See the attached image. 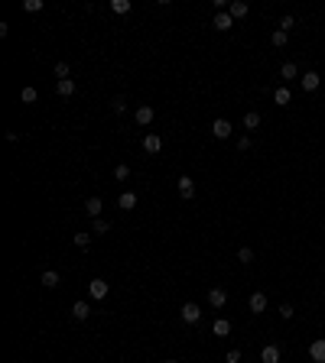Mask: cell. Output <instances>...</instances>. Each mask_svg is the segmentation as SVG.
Here are the masks:
<instances>
[{
	"instance_id": "obj_1",
	"label": "cell",
	"mask_w": 325,
	"mask_h": 363,
	"mask_svg": "<svg viewBox=\"0 0 325 363\" xmlns=\"http://www.w3.org/2000/svg\"><path fill=\"white\" fill-rule=\"evenodd\" d=\"M179 315H182L185 324H198V321H202V308H198L195 302H185L182 308H179Z\"/></svg>"
},
{
	"instance_id": "obj_2",
	"label": "cell",
	"mask_w": 325,
	"mask_h": 363,
	"mask_svg": "<svg viewBox=\"0 0 325 363\" xmlns=\"http://www.w3.org/2000/svg\"><path fill=\"white\" fill-rule=\"evenodd\" d=\"M108 282H104V279H91V282H88V295H91V299L95 302H101L104 299V295H108Z\"/></svg>"
},
{
	"instance_id": "obj_3",
	"label": "cell",
	"mask_w": 325,
	"mask_h": 363,
	"mask_svg": "<svg viewBox=\"0 0 325 363\" xmlns=\"http://www.w3.org/2000/svg\"><path fill=\"white\" fill-rule=\"evenodd\" d=\"M133 117H137V123H140V127H146V123H153V117H156V110H153L150 104H140Z\"/></svg>"
},
{
	"instance_id": "obj_4",
	"label": "cell",
	"mask_w": 325,
	"mask_h": 363,
	"mask_svg": "<svg viewBox=\"0 0 325 363\" xmlns=\"http://www.w3.org/2000/svg\"><path fill=\"white\" fill-rule=\"evenodd\" d=\"M247 305H250V311H254V315H263V311H267V295H263V292H254Z\"/></svg>"
},
{
	"instance_id": "obj_5",
	"label": "cell",
	"mask_w": 325,
	"mask_h": 363,
	"mask_svg": "<svg viewBox=\"0 0 325 363\" xmlns=\"http://www.w3.org/2000/svg\"><path fill=\"white\" fill-rule=\"evenodd\" d=\"M143 150L150 152V156H156V152L162 150V139L156 136V133H146V136H143Z\"/></svg>"
},
{
	"instance_id": "obj_6",
	"label": "cell",
	"mask_w": 325,
	"mask_h": 363,
	"mask_svg": "<svg viewBox=\"0 0 325 363\" xmlns=\"http://www.w3.org/2000/svg\"><path fill=\"white\" fill-rule=\"evenodd\" d=\"M211 26H215V30H221V32H228L231 26H234V16L221 10V13H215V23H211Z\"/></svg>"
},
{
	"instance_id": "obj_7",
	"label": "cell",
	"mask_w": 325,
	"mask_h": 363,
	"mask_svg": "<svg viewBox=\"0 0 325 363\" xmlns=\"http://www.w3.org/2000/svg\"><path fill=\"white\" fill-rule=\"evenodd\" d=\"M303 91H319V85H322V78H319V72H306L303 78Z\"/></svg>"
},
{
	"instance_id": "obj_8",
	"label": "cell",
	"mask_w": 325,
	"mask_h": 363,
	"mask_svg": "<svg viewBox=\"0 0 325 363\" xmlns=\"http://www.w3.org/2000/svg\"><path fill=\"white\" fill-rule=\"evenodd\" d=\"M211 136L215 139H228L231 136V123H228V120H215V123H211Z\"/></svg>"
},
{
	"instance_id": "obj_9",
	"label": "cell",
	"mask_w": 325,
	"mask_h": 363,
	"mask_svg": "<svg viewBox=\"0 0 325 363\" xmlns=\"http://www.w3.org/2000/svg\"><path fill=\"white\" fill-rule=\"evenodd\" d=\"M225 302H228L225 288H211V292H208V305H211V308H225Z\"/></svg>"
},
{
	"instance_id": "obj_10",
	"label": "cell",
	"mask_w": 325,
	"mask_h": 363,
	"mask_svg": "<svg viewBox=\"0 0 325 363\" xmlns=\"http://www.w3.org/2000/svg\"><path fill=\"white\" fill-rule=\"evenodd\" d=\"M309 357H312L315 363H325V337L312 341V347H309Z\"/></svg>"
},
{
	"instance_id": "obj_11",
	"label": "cell",
	"mask_w": 325,
	"mask_h": 363,
	"mask_svg": "<svg viewBox=\"0 0 325 363\" xmlns=\"http://www.w3.org/2000/svg\"><path fill=\"white\" fill-rule=\"evenodd\" d=\"M176 185H179V195H182L185 201L195 195V185H192V179H189V175H179V182H176Z\"/></svg>"
},
{
	"instance_id": "obj_12",
	"label": "cell",
	"mask_w": 325,
	"mask_h": 363,
	"mask_svg": "<svg viewBox=\"0 0 325 363\" xmlns=\"http://www.w3.org/2000/svg\"><path fill=\"white\" fill-rule=\"evenodd\" d=\"M101 208H104V201H101V198H88V201H85V214L91 217V221H95V217H101Z\"/></svg>"
},
{
	"instance_id": "obj_13",
	"label": "cell",
	"mask_w": 325,
	"mask_h": 363,
	"mask_svg": "<svg viewBox=\"0 0 325 363\" xmlns=\"http://www.w3.org/2000/svg\"><path fill=\"white\" fill-rule=\"evenodd\" d=\"M88 315H91V305H88V302H75V305H72V318L75 321H85Z\"/></svg>"
},
{
	"instance_id": "obj_14",
	"label": "cell",
	"mask_w": 325,
	"mask_h": 363,
	"mask_svg": "<svg viewBox=\"0 0 325 363\" xmlns=\"http://www.w3.org/2000/svg\"><path fill=\"white\" fill-rule=\"evenodd\" d=\"M117 204L124 208V211H133V208H137V195H133V192H120Z\"/></svg>"
},
{
	"instance_id": "obj_15",
	"label": "cell",
	"mask_w": 325,
	"mask_h": 363,
	"mask_svg": "<svg viewBox=\"0 0 325 363\" xmlns=\"http://www.w3.org/2000/svg\"><path fill=\"white\" fill-rule=\"evenodd\" d=\"M273 101H276V104H280V107H286V104H290V101H292L290 88H286V85H280V88H276V91H273Z\"/></svg>"
},
{
	"instance_id": "obj_16",
	"label": "cell",
	"mask_w": 325,
	"mask_h": 363,
	"mask_svg": "<svg viewBox=\"0 0 325 363\" xmlns=\"http://www.w3.org/2000/svg\"><path fill=\"white\" fill-rule=\"evenodd\" d=\"M260 357H263V363H280V347H276V344H270V347H263V353H260Z\"/></svg>"
},
{
	"instance_id": "obj_17",
	"label": "cell",
	"mask_w": 325,
	"mask_h": 363,
	"mask_svg": "<svg viewBox=\"0 0 325 363\" xmlns=\"http://www.w3.org/2000/svg\"><path fill=\"white\" fill-rule=\"evenodd\" d=\"M55 91H59L62 97H72V94H75V81H72V78H65V81L55 85Z\"/></svg>"
},
{
	"instance_id": "obj_18",
	"label": "cell",
	"mask_w": 325,
	"mask_h": 363,
	"mask_svg": "<svg viewBox=\"0 0 325 363\" xmlns=\"http://www.w3.org/2000/svg\"><path fill=\"white\" fill-rule=\"evenodd\" d=\"M228 13H231L234 20H241V16H247V3H241V0H234V3L228 7Z\"/></svg>"
},
{
	"instance_id": "obj_19",
	"label": "cell",
	"mask_w": 325,
	"mask_h": 363,
	"mask_svg": "<svg viewBox=\"0 0 325 363\" xmlns=\"http://www.w3.org/2000/svg\"><path fill=\"white\" fill-rule=\"evenodd\" d=\"M36 97H39V91H36V88H30V85L20 91V101H23V104H36Z\"/></svg>"
},
{
	"instance_id": "obj_20",
	"label": "cell",
	"mask_w": 325,
	"mask_h": 363,
	"mask_svg": "<svg viewBox=\"0 0 325 363\" xmlns=\"http://www.w3.org/2000/svg\"><path fill=\"white\" fill-rule=\"evenodd\" d=\"M43 286H46V288H55V286H59V272H55V269H46V272H43Z\"/></svg>"
},
{
	"instance_id": "obj_21",
	"label": "cell",
	"mask_w": 325,
	"mask_h": 363,
	"mask_svg": "<svg viewBox=\"0 0 325 363\" xmlns=\"http://www.w3.org/2000/svg\"><path fill=\"white\" fill-rule=\"evenodd\" d=\"M108 230H111V224H108V221H104V217H95V224H91V234H98V237H101V234H108Z\"/></svg>"
},
{
	"instance_id": "obj_22",
	"label": "cell",
	"mask_w": 325,
	"mask_h": 363,
	"mask_svg": "<svg viewBox=\"0 0 325 363\" xmlns=\"http://www.w3.org/2000/svg\"><path fill=\"white\" fill-rule=\"evenodd\" d=\"M296 75H299V68H296L292 62H286V65L280 68V78H283V81H290V78H296Z\"/></svg>"
},
{
	"instance_id": "obj_23",
	"label": "cell",
	"mask_w": 325,
	"mask_h": 363,
	"mask_svg": "<svg viewBox=\"0 0 325 363\" xmlns=\"http://www.w3.org/2000/svg\"><path fill=\"white\" fill-rule=\"evenodd\" d=\"M211 331L218 334V337H225V334H231V321H225V318H218L215 321V328H211Z\"/></svg>"
},
{
	"instance_id": "obj_24",
	"label": "cell",
	"mask_w": 325,
	"mask_h": 363,
	"mask_svg": "<svg viewBox=\"0 0 325 363\" xmlns=\"http://www.w3.org/2000/svg\"><path fill=\"white\" fill-rule=\"evenodd\" d=\"M244 127H247V130H257V127H260V114H257V110L244 114Z\"/></svg>"
},
{
	"instance_id": "obj_25",
	"label": "cell",
	"mask_w": 325,
	"mask_h": 363,
	"mask_svg": "<svg viewBox=\"0 0 325 363\" xmlns=\"http://www.w3.org/2000/svg\"><path fill=\"white\" fill-rule=\"evenodd\" d=\"M270 39H273V45H276V49H283V45L290 43V32H283V30H276V32H273V36H270Z\"/></svg>"
},
{
	"instance_id": "obj_26",
	"label": "cell",
	"mask_w": 325,
	"mask_h": 363,
	"mask_svg": "<svg viewBox=\"0 0 325 363\" xmlns=\"http://www.w3.org/2000/svg\"><path fill=\"white\" fill-rule=\"evenodd\" d=\"M238 263H244V266L254 263V250H250V246H241V250H238Z\"/></svg>"
},
{
	"instance_id": "obj_27",
	"label": "cell",
	"mask_w": 325,
	"mask_h": 363,
	"mask_svg": "<svg viewBox=\"0 0 325 363\" xmlns=\"http://www.w3.org/2000/svg\"><path fill=\"white\" fill-rule=\"evenodd\" d=\"M111 10L114 13H130V0H111Z\"/></svg>"
},
{
	"instance_id": "obj_28",
	"label": "cell",
	"mask_w": 325,
	"mask_h": 363,
	"mask_svg": "<svg viewBox=\"0 0 325 363\" xmlns=\"http://www.w3.org/2000/svg\"><path fill=\"white\" fill-rule=\"evenodd\" d=\"M68 75H72V68H68L65 62H55V78H59V81H65Z\"/></svg>"
},
{
	"instance_id": "obj_29",
	"label": "cell",
	"mask_w": 325,
	"mask_h": 363,
	"mask_svg": "<svg viewBox=\"0 0 325 363\" xmlns=\"http://www.w3.org/2000/svg\"><path fill=\"white\" fill-rule=\"evenodd\" d=\"M111 110H114V114H124V110H127V101H124V97H114V101H111Z\"/></svg>"
},
{
	"instance_id": "obj_30",
	"label": "cell",
	"mask_w": 325,
	"mask_h": 363,
	"mask_svg": "<svg viewBox=\"0 0 325 363\" xmlns=\"http://www.w3.org/2000/svg\"><path fill=\"white\" fill-rule=\"evenodd\" d=\"M23 10H26V13H39V10H43V0H26V3H23Z\"/></svg>"
},
{
	"instance_id": "obj_31",
	"label": "cell",
	"mask_w": 325,
	"mask_h": 363,
	"mask_svg": "<svg viewBox=\"0 0 325 363\" xmlns=\"http://www.w3.org/2000/svg\"><path fill=\"white\" fill-rule=\"evenodd\" d=\"M72 240H75V246H78V250H88V243H91V237H88V234H75Z\"/></svg>"
},
{
	"instance_id": "obj_32",
	"label": "cell",
	"mask_w": 325,
	"mask_h": 363,
	"mask_svg": "<svg viewBox=\"0 0 325 363\" xmlns=\"http://www.w3.org/2000/svg\"><path fill=\"white\" fill-rule=\"evenodd\" d=\"M114 179L127 182V179H130V166H117V169H114Z\"/></svg>"
},
{
	"instance_id": "obj_33",
	"label": "cell",
	"mask_w": 325,
	"mask_h": 363,
	"mask_svg": "<svg viewBox=\"0 0 325 363\" xmlns=\"http://www.w3.org/2000/svg\"><path fill=\"white\" fill-rule=\"evenodd\" d=\"M292 26H296V20H292V16H283V20H280V30H283V32H290Z\"/></svg>"
},
{
	"instance_id": "obj_34",
	"label": "cell",
	"mask_w": 325,
	"mask_h": 363,
	"mask_svg": "<svg viewBox=\"0 0 325 363\" xmlns=\"http://www.w3.org/2000/svg\"><path fill=\"white\" fill-rule=\"evenodd\" d=\"M292 315H296V311H292V305H280V318H286V321H290Z\"/></svg>"
},
{
	"instance_id": "obj_35",
	"label": "cell",
	"mask_w": 325,
	"mask_h": 363,
	"mask_svg": "<svg viewBox=\"0 0 325 363\" xmlns=\"http://www.w3.org/2000/svg\"><path fill=\"white\" fill-rule=\"evenodd\" d=\"M238 150H241V152L250 150V136H241V139H238Z\"/></svg>"
},
{
	"instance_id": "obj_36",
	"label": "cell",
	"mask_w": 325,
	"mask_h": 363,
	"mask_svg": "<svg viewBox=\"0 0 325 363\" xmlns=\"http://www.w3.org/2000/svg\"><path fill=\"white\" fill-rule=\"evenodd\" d=\"M228 363H241V350H228Z\"/></svg>"
},
{
	"instance_id": "obj_37",
	"label": "cell",
	"mask_w": 325,
	"mask_h": 363,
	"mask_svg": "<svg viewBox=\"0 0 325 363\" xmlns=\"http://www.w3.org/2000/svg\"><path fill=\"white\" fill-rule=\"evenodd\" d=\"M162 363H176V360H162Z\"/></svg>"
}]
</instances>
